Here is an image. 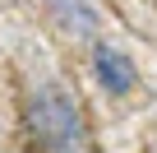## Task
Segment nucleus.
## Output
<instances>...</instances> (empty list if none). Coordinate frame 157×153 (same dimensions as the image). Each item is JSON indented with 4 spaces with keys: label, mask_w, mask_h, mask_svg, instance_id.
<instances>
[{
    "label": "nucleus",
    "mask_w": 157,
    "mask_h": 153,
    "mask_svg": "<svg viewBox=\"0 0 157 153\" xmlns=\"http://www.w3.org/2000/svg\"><path fill=\"white\" fill-rule=\"evenodd\" d=\"M28 121H33V135L42 139V148H51V153H78L83 148V116H78L74 98L60 84H42L33 93Z\"/></svg>",
    "instance_id": "obj_1"
},
{
    "label": "nucleus",
    "mask_w": 157,
    "mask_h": 153,
    "mask_svg": "<svg viewBox=\"0 0 157 153\" xmlns=\"http://www.w3.org/2000/svg\"><path fill=\"white\" fill-rule=\"evenodd\" d=\"M93 74H97V84H102L111 98H125V93H134V84H139L134 60H129L120 46H111V42H97V51H93Z\"/></svg>",
    "instance_id": "obj_2"
}]
</instances>
